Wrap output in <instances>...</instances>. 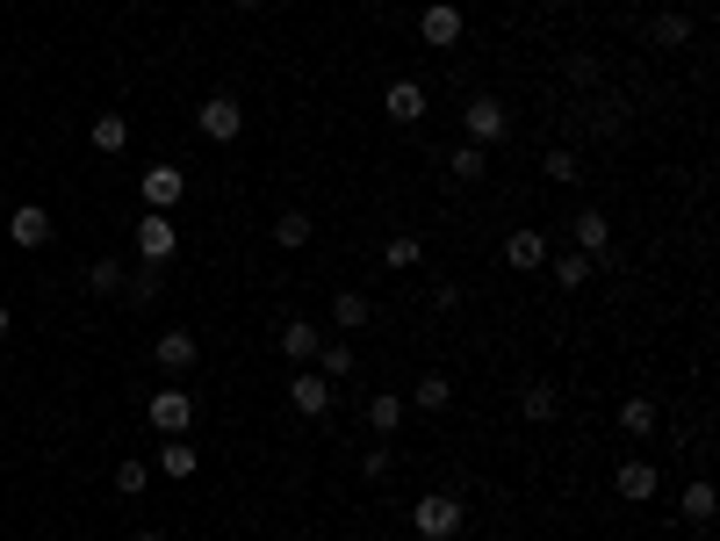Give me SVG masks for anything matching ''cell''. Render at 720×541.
<instances>
[{
    "instance_id": "1",
    "label": "cell",
    "mask_w": 720,
    "mask_h": 541,
    "mask_svg": "<svg viewBox=\"0 0 720 541\" xmlns=\"http://www.w3.org/2000/svg\"><path fill=\"white\" fill-rule=\"evenodd\" d=\"M462 520H468V506L454 498V491H426V498L411 506V534L418 541H454V534H462Z\"/></svg>"
},
{
    "instance_id": "2",
    "label": "cell",
    "mask_w": 720,
    "mask_h": 541,
    "mask_svg": "<svg viewBox=\"0 0 720 541\" xmlns=\"http://www.w3.org/2000/svg\"><path fill=\"white\" fill-rule=\"evenodd\" d=\"M173 253H181V225H173L166 210L138 217V267H166Z\"/></svg>"
},
{
    "instance_id": "3",
    "label": "cell",
    "mask_w": 720,
    "mask_h": 541,
    "mask_svg": "<svg viewBox=\"0 0 720 541\" xmlns=\"http://www.w3.org/2000/svg\"><path fill=\"white\" fill-rule=\"evenodd\" d=\"M195 130H202L209 145H231L245 130V102H239V94H209V102L195 108Z\"/></svg>"
},
{
    "instance_id": "4",
    "label": "cell",
    "mask_w": 720,
    "mask_h": 541,
    "mask_svg": "<svg viewBox=\"0 0 720 541\" xmlns=\"http://www.w3.org/2000/svg\"><path fill=\"white\" fill-rule=\"evenodd\" d=\"M462 123H468V145H504L512 138V108H504L498 94H476V102L462 108Z\"/></svg>"
},
{
    "instance_id": "5",
    "label": "cell",
    "mask_w": 720,
    "mask_h": 541,
    "mask_svg": "<svg viewBox=\"0 0 720 541\" xmlns=\"http://www.w3.org/2000/svg\"><path fill=\"white\" fill-rule=\"evenodd\" d=\"M144 419H152V434L181 440V434L195 426V398H188V390H152V404H144Z\"/></svg>"
},
{
    "instance_id": "6",
    "label": "cell",
    "mask_w": 720,
    "mask_h": 541,
    "mask_svg": "<svg viewBox=\"0 0 720 541\" xmlns=\"http://www.w3.org/2000/svg\"><path fill=\"white\" fill-rule=\"evenodd\" d=\"M138 195H144V210H166V217H173V203H181V195H188V174H181V166H173V159H159V166H144Z\"/></svg>"
},
{
    "instance_id": "7",
    "label": "cell",
    "mask_w": 720,
    "mask_h": 541,
    "mask_svg": "<svg viewBox=\"0 0 720 541\" xmlns=\"http://www.w3.org/2000/svg\"><path fill=\"white\" fill-rule=\"evenodd\" d=\"M332 398H339V390H332L325 376H317V368H295V376H289V404L303 412V419H325V412H332Z\"/></svg>"
},
{
    "instance_id": "8",
    "label": "cell",
    "mask_w": 720,
    "mask_h": 541,
    "mask_svg": "<svg viewBox=\"0 0 720 541\" xmlns=\"http://www.w3.org/2000/svg\"><path fill=\"white\" fill-rule=\"evenodd\" d=\"M418 36H426L432 51H454V44H462V8H454V0H432L426 15H418Z\"/></svg>"
},
{
    "instance_id": "9",
    "label": "cell",
    "mask_w": 720,
    "mask_h": 541,
    "mask_svg": "<svg viewBox=\"0 0 720 541\" xmlns=\"http://www.w3.org/2000/svg\"><path fill=\"white\" fill-rule=\"evenodd\" d=\"M655 484H663V476H655V462H641V454H627V462L613 470V491L627 498V506H649Z\"/></svg>"
},
{
    "instance_id": "10",
    "label": "cell",
    "mask_w": 720,
    "mask_h": 541,
    "mask_svg": "<svg viewBox=\"0 0 720 541\" xmlns=\"http://www.w3.org/2000/svg\"><path fill=\"white\" fill-rule=\"evenodd\" d=\"M504 267H519V275H533V267H548V239H541L533 225L504 231Z\"/></svg>"
},
{
    "instance_id": "11",
    "label": "cell",
    "mask_w": 720,
    "mask_h": 541,
    "mask_svg": "<svg viewBox=\"0 0 720 541\" xmlns=\"http://www.w3.org/2000/svg\"><path fill=\"white\" fill-rule=\"evenodd\" d=\"M8 239H15L22 253L51 245V217H44V203H22V210H8Z\"/></svg>"
},
{
    "instance_id": "12",
    "label": "cell",
    "mask_w": 720,
    "mask_h": 541,
    "mask_svg": "<svg viewBox=\"0 0 720 541\" xmlns=\"http://www.w3.org/2000/svg\"><path fill=\"white\" fill-rule=\"evenodd\" d=\"M569 231H577V253H591V261L613 253V217H605V210H577V217H569Z\"/></svg>"
},
{
    "instance_id": "13",
    "label": "cell",
    "mask_w": 720,
    "mask_h": 541,
    "mask_svg": "<svg viewBox=\"0 0 720 541\" xmlns=\"http://www.w3.org/2000/svg\"><path fill=\"white\" fill-rule=\"evenodd\" d=\"M317 347H325V332L310 325V318H289V325H281V354H289L295 368H310V361H317Z\"/></svg>"
},
{
    "instance_id": "14",
    "label": "cell",
    "mask_w": 720,
    "mask_h": 541,
    "mask_svg": "<svg viewBox=\"0 0 720 541\" xmlns=\"http://www.w3.org/2000/svg\"><path fill=\"white\" fill-rule=\"evenodd\" d=\"M152 361L166 368V376H188V368H195V332H159V339H152Z\"/></svg>"
},
{
    "instance_id": "15",
    "label": "cell",
    "mask_w": 720,
    "mask_h": 541,
    "mask_svg": "<svg viewBox=\"0 0 720 541\" xmlns=\"http://www.w3.org/2000/svg\"><path fill=\"white\" fill-rule=\"evenodd\" d=\"M382 108H390V123H418L426 116V88H418V80H390V94H382Z\"/></svg>"
},
{
    "instance_id": "16",
    "label": "cell",
    "mask_w": 720,
    "mask_h": 541,
    "mask_svg": "<svg viewBox=\"0 0 720 541\" xmlns=\"http://www.w3.org/2000/svg\"><path fill=\"white\" fill-rule=\"evenodd\" d=\"M519 412H526V419H533V426H548V419H555V412H562V398H555V383H541V376H533V383H526V390H519Z\"/></svg>"
},
{
    "instance_id": "17",
    "label": "cell",
    "mask_w": 720,
    "mask_h": 541,
    "mask_svg": "<svg viewBox=\"0 0 720 541\" xmlns=\"http://www.w3.org/2000/svg\"><path fill=\"white\" fill-rule=\"evenodd\" d=\"M619 434H627V440H649L655 434V398H619Z\"/></svg>"
},
{
    "instance_id": "18",
    "label": "cell",
    "mask_w": 720,
    "mask_h": 541,
    "mask_svg": "<svg viewBox=\"0 0 720 541\" xmlns=\"http://www.w3.org/2000/svg\"><path fill=\"white\" fill-rule=\"evenodd\" d=\"M404 404H411V412H446V404H454V383H446V376H418Z\"/></svg>"
},
{
    "instance_id": "19",
    "label": "cell",
    "mask_w": 720,
    "mask_h": 541,
    "mask_svg": "<svg viewBox=\"0 0 720 541\" xmlns=\"http://www.w3.org/2000/svg\"><path fill=\"white\" fill-rule=\"evenodd\" d=\"M86 138H94V152H123V145H130V123H123L116 108H102V116L86 123Z\"/></svg>"
},
{
    "instance_id": "20",
    "label": "cell",
    "mask_w": 720,
    "mask_h": 541,
    "mask_svg": "<svg viewBox=\"0 0 720 541\" xmlns=\"http://www.w3.org/2000/svg\"><path fill=\"white\" fill-rule=\"evenodd\" d=\"M404 412H411V404L396 398V390H375V398H368V426H375V434H396V426H404Z\"/></svg>"
},
{
    "instance_id": "21",
    "label": "cell",
    "mask_w": 720,
    "mask_h": 541,
    "mask_svg": "<svg viewBox=\"0 0 720 541\" xmlns=\"http://www.w3.org/2000/svg\"><path fill=\"white\" fill-rule=\"evenodd\" d=\"M677 513H685L692 527H706V520H713V484H706V476H692V484L677 491Z\"/></svg>"
},
{
    "instance_id": "22",
    "label": "cell",
    "mask_w": 720,
    "mask_h": 541,
    "mask_svg": "<svg viewBox=\"0 0 720 541\" xmlns=\"http://www.w3.org/2000/svg\"><path fill=\"white\" fill-rule=\"evenodd\" d=\"M317 376H325V383H346V376H353V347H346V339H325V347H317Z\"/></svg>"
},
{
    "instance_id": "23",
    "label": "cell",
    "mask_w": 720,
    "mask_h": 541,
    "mask_svg": "<svg viewBox=\"0 0 720 541\" xmlns=\"http://www.w3.org/2000/svg\"><path fill=\"white\" fill-rule=\"evenodd\" d=\"M195 462H202V454H195L188 440H166V448H159V476H173V484H188Z\"/></svg>"
},
{
    "instance_id": "24",
    "label": "cell",
    "mask_w": 720,
    "mask_h": 541,
    "mask_svg": "<svg viewBox=\"0 0 720 541\" xmlns=\"http://www.w3.org/2000/svg\"><path fill=\"white\" fill-rule=\"evenodd\" d=\"M310 231H317V225H310L303 210H281V217H275V245H281V253H303Z\"/></svg>"
},
{
    "instance_id": "25",
    "label": "cell",
    "mask_w": 720,
    "mask_h": 541,
    "mask_svg": "<svg viewBox=\"0 0 720 541\" xmlns=\"http://www.w3.org/2000/svg\"><path fill=\"white\" fill-rule=\"evenodd\" d=\"M332 325L360 332V325H368V297H360V289H339V297H332Z\"/></svg>"
},
{
    "instance_id": "26",
    "label": "cell",
    "mask_w": 720,
    "mask_h": 541,
    "mask_svg": "<svg viewBox=\"0 0 720 541\" xmlns=\"http://www.w3.org/2000/svg\"><path fill=\"white\" fill-rule=\"evenodd\" d=\"M483 166H490L483 145H454V152H446V174H454V181H483Z\"/></svg>"
},
{
    "instance_id": "27",
    "label": "cell",
    "mask_w": 720,
    "mask_h": 541,
    "mask_svg": "<svg viewBox=\"0 0 720 541\" xmlns=\"http://www.w3.org/2000/svg\"><path fill=\"white\" fill-rule=\"evenodd\" d=\"M591 275H599V261H591V253H562V261H555V281H562V289H583Z\"/></svg>"
},
{
    "instance_id": "28",
    "label": "cell",
    "mask_w": 720,
    "mask_h": 541,
    "mask_svg": "<svg viewBox=\"0 0 720 541\" xmlns=\"http://www.w3.org/2000/svg\"><path fill=\"white\" fill-rule=\"evenodd\" d=\"M649 36L663 44V51H677V44H692V15H655Z\"/></svg>"
},
{
    "instance_id": "29",
    "label": "cell",
    "mask_w": 720,
    "mask_h": 541,
    "mask_svg": "<svg viewBox=\"0 0 720 541\" xmlns=\"http://www.w3.org/2000/svg\"><path fill=\"white\" fill-rule=\"evenodd\" d=\"M123 275H130L123 261H94V267H86V289H94V297H116V289H123Z\"/></svg>"
},
{
    "instance_id": "30",
    "label": "cell",
    "mask_w": 720,
    "mask_h": 541,
    "mask_svg": "<svg viewBox=\"0 0 720 541\" xmlns=\"http://www.w3.org/2000/svg\"><path fill=\"white\" fill-rule=\"evenodd\" d=\"M123 297L138 303V311H144V303H159V267H138V275H123Z\"/></svg>"
},
{
    "instance_id": "31",
    "label": "cell",
    "mask_w": 720,
    "mask_h": 541,
    "mask_svg": "<svg viewBox=\"0 0 720 541\" xmlns=\"http://www.w3.org/2000/svg\"><path fill=\"white\" fill-rule=\"evenodd\" d=\"M382 261H390V267H418V261H426V245H418L411 231H396V239L382 245Z\"/></svg>"
},
{
    "instance_id": "32",
    "label": "cell",
    "mask_w": 720,
    "mask_h": 541,
    "mask_svg": "<svg viewBox=\"0 0 720 541\" xmlns=\"http://www.w3.org/2000/svg\"><path fill=\"white\" fill-rule=\"evenodd\" d=\"M541 174H548V181H562V188H569V181L583 174V159H577V152H562V145H555V152L541 159Z\"/></svg>"
},
{
    "instance_id": "33",
    "label": "cell",
    "mask_w": 720,
    "mask_h": 541,
    "mask_svg": "<svg viewBox=\"0 0 720 541\" xmlns=\"http://www.w3.org/2000/svg\"><path fill=\"white\" fill-rule=\"evenodd\" d=\"M144 484H152V470H144V462H116V491H123V498H138Z\"/></svg>"
},
{
    "instance_id": "34",
    "label": "cell",
    "mask_w": 720,
    "mask_h": 541,
    "mask_svg": "<svg viewBox=\"0 0 720 541\" xmlns=\"http://www.w3.org/2000/svg\"><path fill=\"white\" fill-rule=\"evenodd\" d=\"M390 470H396V454H390V448H368V454H360V476H368V484H382Z\"/></svg>"
},
{
    "instance_id": "35",
    "label": "cell",
    "mask_w": 720,
    "mask_h": 541,
    "mask_svg": "<svg viewBox=\"0 0 720 541\" xmlns=\"http://www.w3.org/2000/svg\"><path fill=\"white\" fill-rule=\"evenodd\" d=\"M8 325H15V318H8V303H0V339H8Z\"/></svg>"
},
{
    "instance_id": "36",
    "label": "cell",
    "mask_w": 720,
    "mask_h": 541,
    "mask_svg": "<svg viewBox=\"0 0 720 541\" xmlns=\"http://www.w3.org/2000/svg\"><path fill=\"white\" fill-rule=\"evenodd\" d=\"M239 8H267V0H239Z\"/></svg>"
},
{
    "instance_id": "37",
    "label": "cell",
    "mask_w": 720,
    "mask_h": 541,
    "mask_svg": "<svg viewBox=\"0 0 720 541\" xmlns=\"http://www.w3.org/2000/svg\"><path fill=\"white\" fill-rule=\"evenodd\" d=\"M138 541H166V534H138Z\"/></svg>"
}]
</instances>
